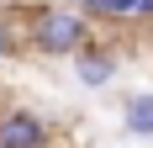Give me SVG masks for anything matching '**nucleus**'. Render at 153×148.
Wrapping results in <instances>:
<instances>
[{
  "instance_id": "obj_5",
  "label": "nucleus",
  "mask_w": 153,
  "mask_h": 148,
  "mask_svg": "<svg viewBox=\"0 0 153 148\" xmlns=\"http://www.w3.org/2000/svg\"><path fill=\"white\" fill-rule=\"evenodd\" d=\"M90 16L95 21H137V0H95Z\"/></svg>"
},
{
  "instance_id": "obj_1",
  "label": "nucleus",
  "mask_w": 153,
  "mask_h": 148,
  "mask_svg": "<svg viewBox=\"0 0 153 148\" xmlns=\"http://www.w3.org/2000/svg\"><path fill=\"white\" fill-rule=\"evenodd\" d=\"M90 37H95L90 11H79V5H42L27 27L32 53H42V58H74Z\"/></svg>"
},
{
  "instance_id": "obj_3",
  "label": "nucleus",
  "mask_w": 153,
  "mask_h": 148,
  "mask_svg": "<svg viewBox=\"0 0 153 148\" xmlns=\"http://www.w3.org/2000/svg\"><path fill=\"white\" fill-rule=\"evenodd\" d=\"M0 148H48V122L27 106H11L0 117Z\"/></svg>"
},
{
  "instance_id": "obj_6",
  "label": "nucleus",
  "mask_w": 153,
  "mask_h": 148,
  "mask_svg": "<svg viewBox=\"0 0 153 148\" xmlns=\"http://www.w3.org/2000/svg\"><path fill=\"white\" fill-rule=\"evenodd\" d=\"M16 53V32H11V21H0V64Z\"/></svg>"
},
{
  "instance_id": "obj_7",
  "label": "nucleus",
  "mask_w": 153,
  "mask_h": 148,
  "mask_svg": "<svg viewBox=\"0 0 153 148\" xmlns=\"http://www.w3.org/2000/svg\"><path fill=\"white\" fill-rule=\"evenodd\" d=\"M137 21H153V0H137Z\"/></svg>"
},
{
  "instance_id": "obj_8",
  "label": "nucleus",
  "mask_w": 153,
  "mask_h": 148,
  "mask_svg": "<svg viewBox=\"0 0 153 148\" xmlns=\"http://www.w3.org/2000/svg\"><path fill=\"white\" fill-rule=\"evenodd\" d=\"M74 5H79V11H90V5H95V0H74Z\"/></svg>"
},
{
  "instance_id": "obj_2",
  "label": "nucleus",
  "mask_w": 153,
  "mask_h": 148,
  "mask_svg": "<svg viewBox=\"0 0 153 148\" xmlns=\"http://www.w3.org/2000/svg\"><path fill=\"white\" fill-rule=\"evenodd\" d=\"M116 69H122V53H116L111 43H95L90 37V43L74 53V79L85 90H106L111 79H116Z\"/></svg>"
},
{
  "instance_id": "obj_4",
  "label": "nucleus",
  "mask_w": 153,
  "mask_h": 148,
  "mask_svg": "<svg viewBox=\"0 0 153 148\" xmlns=\"http://www.w3.org/2000/svg\"><path fill=\"white\" fill-rule=\"evenodd\" d=\"M122 127L127 138H153V90H132L122 101Z\"/></svg>"
}]
</instances>
